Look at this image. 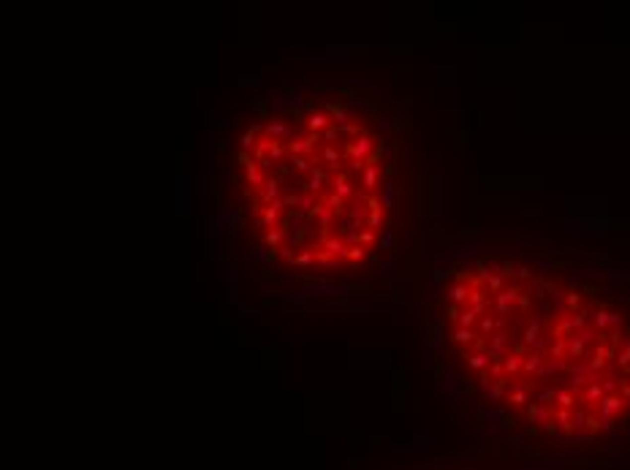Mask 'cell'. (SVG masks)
<instances>
[{
  "mask_svg": "<svg viewBox=\"0 0 630 470\" xmlns=\"http://www.w3.org/2000/svg\"><path fill=\"white\" fill-rule=\"evenodd\" d=\"M375 150H378V139L369 131H361L356 139H350L348 147H345V158H356V160H372Z\"/></svg>",
  "mask_w": 630,
  "mask_h": 470,
  "instance_id": "1",
  "label": "cell"
},
{
  "mask_svg": "<svg viewBox=\"0 0 630 470\" xmlns=\"http://www.w3.org/2000/svg\"><path fill=\"white\" fill-rule=\"evenodd\" d=\"M318 142H321V133H304V136H296L293 142H288L285 150L293 158H313Z\"/></svg>",
  "mask_w": 630,
  "mask_h": 470,
  "instance_id": "2",
  "label": "cell"
},
{
  "mask_svg": "<svg viewBox=\"0 0 630 470\" xmlns=\"http://www.w3.org/2000/svg\"><path fill=\"white\" fill-rule=\"evenodd\" d=\"M304 125H307V133H323L326 128H332V117H329L326 109L321 106H310L307 109V117H304Z\"/></svg>",
  "mask_w": 630,
  "mask_h": 470,
  "instance_id": "3",
  "label": "cell"
},
{
  "mask_svg": "<svg viewBox=\"0 0 630 470\" xmlns=\"http://www.w3.org/2000/svg\"><path fill=\"white\" fill-rule=\"evenodd\" d=\"M264 136L285 147L288 142H293V128L288 123H282V120H269V123L264 125Z\"/></svg>",
  "mask_w": 630,
  "mask_h": 470,
  "instance_id": "4",
  "label": "cell"
},
{
  "mask_svg": "<svg viewBox=\"0 0 630 470\" xmlns=\"http://www.w3.org/2000/svg\"><path fill=\"white\" fill-rule=\"evenodd\" d=\"M321 250H323V253H329V256H334V258H343L345 264H348V253H350V247H348V242H345L340 234H329V236H323V239H321Z\"/></svg>",
  "mask_w": 630,
  "mask_h": 470,
  "instance_id": "5",
  "label": "cell"
},
{
  "mask_svg": "<svg viewBox=\"0 0 630 470\" xmlns=\"http://www.w3.org/2000/svg\"><path fill=\"white\" fill-rule=\"evenodd\" d=\"M332 193H337L340 199H345V201H353L356 196H359V190H356V185L350 182V177L345 171H340V174H332Z\"/></svg>",
  "mask_w": 630,
  "mask_h": 470,
  "instance_id": "6",
  "label": "cell"
},
{
  "mask_svg": "<svg viewBox=\"0 0 630 470\" xmlns=\"http://www.w3.org/2000/svg\"><path fill=\"white\" fill-rule=\"evenodd\" d=\"M380 179H383V171H380V166L369 160V163H367V169H364V171H361V177H359V185H361V190H364L367 196H372L375 190H378Z\"/></svg>",
  "mask_w": 630,
  "mask_h": 470,
  "instance_id": "7",
  "label": "cell"
},
{
  "mask_svg": "<svg viewBox=\"0 0 630 470\" xmlns=\"http://www.w3.org/2000/svg\"><path fill=\"white\" fill-rule=\"evenodd\" d=\"M332 182V174H329L323 166H318V169H313L307 174V182H304V188H307V193H313V196H318V193H323V188Z\"/></svg>",
  "mask_w": 630,
  "mask_h": 470,
  "instance_id": "8",
  "label": "cell"
},
{
  "mask_svg": "<svg viewBox=\"0 0 630 470\" xmlns=\"http://www.w3.org/2000/svg\"><path fill=\"white\" fill-rule=\"evenodd\" d=\"M321 160L326 163V169L329 171H334V174H340L345 169V153L340 147H323V153H321Z\"/></svg>",
  "mask_w": 630,
  "mask_h": 470,
  "instance_id": "9",
  "label": "cell"
},
{
  "mask_svg": "<svg viewBox=\"0 0 630 470\" xmlns=\"http://www.w3.org/2000/svg\"><path fill=\"white\" fill-rule=\"evenodd\" d=\"M282 199V182L277 177H267V182H264V188L258 190V201L261 204H272V201Z\"/></svg>",
  "mask_w": 630,
  "mask_h": 470,
  "instance_id": "10",
  "label": "cell"
},
{
  "mask_svg": "<svg viewBox=\"0 0 630 470\" xmlns=\"http://www.w3.org/2000/svg\"><path fill=\"white\" fill-rule=\"evenodd\" d=\"M245 179H247V185H253V188L261 190L264 182H267V171H264V166L258 163V160H253V163L245 166Z\"/></svg>",
  "mask_w": 630,
  "mask_h": 470,
  "instance_id": "11",
  "label": "cell"
},
{
  "mask_svg": "<svg viewBox=\"0 0 630 470\" xmlns=\"http://www.w3.org/2000/svg\"><path fill=\"white\" fill-rule=\"evenodd\" d=\"M313 220H318V226L321 229H332V223L337 220V212L332 210V207H326L323 201H318V207L313 210V215H310Z\"/></svg>",
  "mask_w": 630,
  "mask_h": 470,
  "instance_id": "12",
  "label": "cell"
},
{
  "mask_svg": "<svg viewBox=\"0 0 630 470\" xmlns=\"http://www.w3.org/2000/svg\"><path fill=\"white\" fill-rule=\"evenodd\" d=\"M329 112V117H332V123L337 125V128H343V125H348V123H353V117L348 114V109H343V106H334V103H329V106H323Z\"/></svg>",
  "mask_w": 630,
  "mask_h": 470,
  "instance_id": "13",
  "label": "cell"
},
{
  "mask_svg": "<svg viewBox=\"0 0 630 470\" xmlns=\"http://www.w3.org/2000/svg\"><path fill=\"white\" fill-rule=\"evenodd\" d=\"M282 242H285V231L282 229H267L264 231V245L272 247V250H280Z\"/></svg>",
  "mask_w": 630,
  "mask_h": 470,
  "instance_id": "14",
  "label": "cell"
},
{
  "mask_svg": "<svg viewBox=\"0 0 630 470\" xmlns=\"http://www.w3.org/2000/svg\"><path fill=\"white\" fill-rule=\"evenodd\" d=\"M315 264L318 266H323V269H340V266L345 264L343 258H334V256H329V253H323L321 247L315 250Z\"/></svg>",
  "mask_w": 630,
  "mask_h": 470,
  "instance_id": "15",
  "label": "cell"
},
{
  "mask_svg": "<svg viewBox=\"0 0 630 470\" xmlns=\"http://www.w3.org/2000/svg\"><path fill=\"white\" fill-rule=\"evenodd\" d=\"M315 207H318V199H315L313 193H304V196H299V207H296V215H302V218H310Z\"/></svg>",
  "mask_w": 630,
  "mask_h": 470,
  "instance_id": "16",
  "label": "cell"
},
{
  "mask_svg": "<svg viewBox=\"0 0 630 470\" xmlns=\"http://www.w3.org/2000/svg\"><path fill=\"white\" fill-rule=\"evenodd\" d=\"M367 229L375 231V234H380V231L386 229V212L383 210H372L367 215Z\"/></svg>",
  "mask_w": 630,
  "mask_h": 470,
  "instance_id": "17",
  "label": "cell"
},
{
  "mask_svg": "<svg viewBox=\"0 0 630 470\" xmlns=\"http://www.w3.org/2000/svg\"><path fill=\"white\" fill-rule=\"evenodd\" d=\"M264 128H253V131H245L239 136V147H242V153H247V150H256V144H258V133H261Z\"/></svg>",
  "mask_w": 630,
  "mask_h": 470,
  "instance_id": "18",
  "label": "cell"
},
{
  "mask_svg": "<svg viewBox=\"0 0 630 470\" xmlns=\"http://www.w3.org/2000/svg\"><path fill=\"white\" fill-rule=\"evenodd\" d=\"M323 204L332 207V210L337 212V218H340V215H348V210H345V199H340L337 193H326V196H323Z\"/></svg>",
  "mask_w": 630,
  "mask_h": 470,
  "instance_id": "19",
  "label": "cell"
},
{
  "mask_svg": "<svg viewBox=\"0 0 630 470\" xmlns=\"http://www.w3.org/2000/svg\"><path fill=\"white\" fill-rule=\"evenodd\" d=\"M293 266H315V247L310 250V247H304L302 253H296V261H293Z\"/></svg>",
  "mask_w": 630,
  "mask_h": 470,
  "instance_id": "20",
  "label": "cell"
},
{
  "mask_svg": "<svg viewBox=\"0 0 630 470\" xmlns=\"http://www.w3.org/2000/svg\"><path fill=\"white\" fill-rule=\"evenodd\" d=\"M364 258H367V247L364 245H356V247H350V253H348V264H364Z\"/></svg>",
  "mask_w": 630,
  "mask_h": 470,
  "instance_id": "21",
  "label": "cell"
},
{
  "mask_svg": "<svg viewBox=\"0 0 630 470\" xmlns=\"http://www.w3.org/2000/svg\"><path fill=\"white\" fill-rule=\"evenodd\" d=\"M391 201H394V185H391V182H383V196H380V204H383L386 212L391 210Z\"/></svg>",
  "mask_w": 630,
  "mask_h": 470,
  "instance_id": "22",
  "label": "cell"
},
{
  "mask_svg": "<svg viewBox=\"0 0 630 470\" xmlns=\"http://www.w3.org/2000/svg\"><path fill=\"white\" fill-rule=\"evenodd\" d=\"M321 139L329 144V147H334V142H340V139H343V133H340L337 125H332V128H326V131L321 133Z\"/></svg>",
  "mask_w": 630,
  "mask_h": 470,
  "instance_id": "23",
  "label": "cell"
},
{
  "mask_svg": "<svg viewBox=\"0 0 630 470\" xmlns=\"http://www.w3.org/2000/svg\"><path fill=\"white\" fill-rule=\"evenodd\" d=\"M375 236H378V234H375V231L364 229V231H361V239H359V245H364V247H372V245H375Z\"/></svg>",
  "mask_w": 630,
  "mask_h": 470,
  "instance_id": "24",
  "label": "cell"
},
{
  "mask_svg": "<svg viewBox=\"0 0 630 470\" xmlns=\"http://www.w3.org/2000/svg\"><path fill=\"white\" fill-rule=\"evenodd\" d=\"M253 258H258V261H269V258H275V250H269V247H258V250L253 253Z\"/></svg>",
  "mask_w": 630,
  "mask_h": 470,
  "instance_id": "25",
  "label": "cell"
},
{
  "mask_svg": "<svg viewBox=\"0 0 630 470\" xmlns=\"http://www.w3.org/2000/svg\"><path fill=\"white\" fill-rule=\"evenodd\" d=\"M282 201H285V207H293V210H296L299 207V193H282Z\"/></svg>",
  "mask_w": 630,
  "mask_h": 470,
  "instance_id": "26",
  "label": "cell"
},
{
  "mask_svg": "<svg viewBox=\"0 0 630 470\" xmlns=\"http://www.w3.org/2000/svg\"><path fill=\"white\" fill-rule=\"evenodd\" d=\"M304 299H307V291L296 294V297H288V302H291V305H293V302H296V305H299V302H304Z\"/></svg>",
  "mask_w": 630,
  "mask_h": 470,
  "instance_id": "27",
  "label": "cell"
},
{
  "mask_svg": "<svg viewBox=\"0 0 630 470\" xmlns=\"http://www.w3.org/2000/svg\"><path fill=\"white\" fill-rule=\"evenodd\" d=\"M391 242H394V239H391V231H386V234H383V247H386V250L391 247Z\"/></svg>",
  "mask_w": 630,
  "mask_h": 470,
  "instance_id": "28",
  "label": "cell"
},
{
  "mask_svg": "<svg viewBox=\"0 0 630 470\" xmlns=\"http://www.w3.org/2000/svg\"><path fill=\"white\" fill-rule=\"evenodd\" d=\"M383 153H386V158H391V155H394V144L389 142V144H386V147H383Z\"/></svg>",
  "mask_w": 630,
  "mask_h": 470,
  "instance_id": "29",
  "label": "cell"
}]
</instances>
